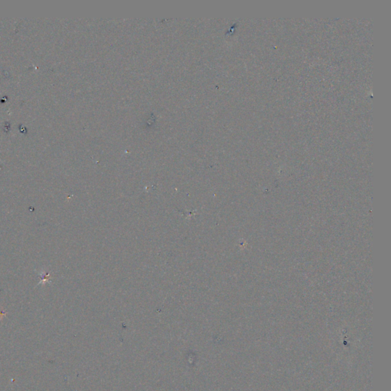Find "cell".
<instances>
[{"label": "cell", "instance_id": "obj_1", "mask_svg": "<svg viewBox=\"0 0 391 391\" xmlns=\"http://www.w3.org/2000/svg\"><path fill=\"white\" fill-rule=\"evenodd\" d=\"M38 276L40 277V278H41V281L39 282V283H38V285L42 284V283L44 284V283H45L46 282L51 283V279H52V277H51V273L44 274L42 272L41 274H38Z\"/></svg>", "mask_w": 391, "mask_h": 391}]
</instances>
